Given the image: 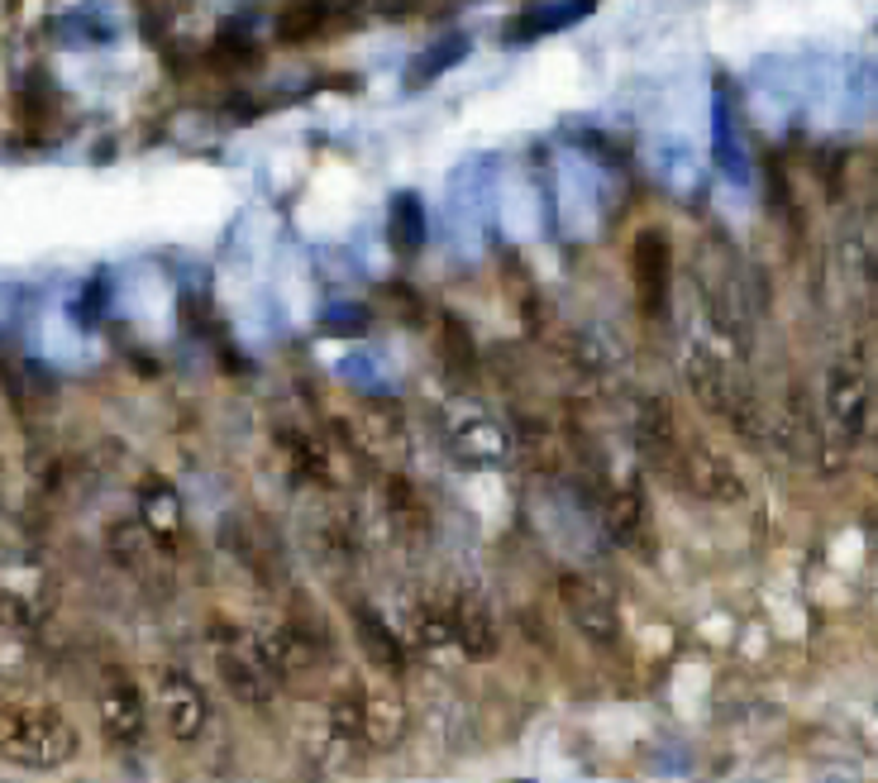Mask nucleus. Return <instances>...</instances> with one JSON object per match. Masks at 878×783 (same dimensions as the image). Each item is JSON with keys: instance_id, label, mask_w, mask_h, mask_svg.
Returning a JSON list of instances; mask_svg holds the SVG:
<instances>
[{"instance_id": "f257e3e1", "label": "nucleus", "mask_w": 878, "mask_h": 783, "mask_svg": "<svg viewBox=\"0 0 878 783\" xmlns=\"http://www.w3.org/2000/svg\"><path fill=\"white\" fill-rule=\"evenodd\" d=\"M6 745L10 755H20L29 764H58L77 750V735L63 717L53 712H10L6 717Z\"/></svg>"}, {"instance_id": "f03ea898", "label": "nucleus", "mask_w": 878, "mask_h": 783, "mask_svg": "<svg viewBox=\"0 0 878 783\" xmlns=\"http://www.w3.org/2000/svg\"><path fill=\"white\" fill-rule=\"evenodd\" d=\"M630 268H635V292H640L645 311H659L663 292H669V239L645 230L630 244Z\"/></svg>"}, {"instance_id": "7ed1b4c3", "label": "nucleus", "mask_w": 878, "mask_h": 783, "mask_svg": "<svg viewBox=\"0 0 878 783\" xmlns=\"http://www.w3.org/2000/svg\"><path fill=\"white\" fill-rule=\"evenodd\" d=\"M564 607L578 616V626L583 630H593L597 640H616V612H612V602L607 597H597L593 593V583H583V578H564Z\"/></svg>"}, {"instance_id": "20e7f679", "label": "nucleus", "mask_w": 878, "mask_h": 783, "mask_svg": "<svg viewBox=\"0 0 878 783\" xmlns=\"http://www.w3.org/2000/svg\"><path fill=\"white\" fill-rule=\"evenodd\" d=\"M688 463H692V473H698V488H702L707 497H717V502H740V497H745V483H740L735 469H731V463H725L721 455H711V449H692Z\"/></svg>"}, {"instance_id": "39448f33", "label": "nucleus", "mask_w": 878, "mask_h": 783, "mask_svg": "<svg viewBox=\"0 0 878 783\" xmlns=\"http://www.w3.org/2000/svg\"><path fill=\"white\" fill-rule=\"evenodd\" d=\"M688 383L698 387V397L707 406H717V411H731V392H725V378L717 373L707 354H688Z\"/></svg>"}, {"instance_id": "423d86ee", "label": "nucleus", "mask_w": 878, "mask_h": 783, "mask_svg": "<svg viewBox=\"0 0 878 783\" xmlns=\"http://www.w3.org/2000/svg\"><path fill=\"white\" fill-rule=\"evenodd\" d=\"M830 406H836L840 426H859V416H865V383L850 378V373H836L830 378Z\"/></svg>"}, {"instance_id": "0eeeda50", "label": "nucleus", "mask_w": 878, "mask_h": 783, "mask_svg": "<svg viewBox=\"0 0 878 783\" xmlns=\"http://www.w3.org/2000/svg\"><path fill=\"white\" fill-rule=\"evenodd\" d=\"M358 640H363V645H368V650H373V659H377V665H387V669H397V665H401V650H397V640L387 636V630H383V622H377V616H368V612L358 616Z\"/></svg>"}, {"instance_id": "6e6552de", "label": "nucleus", "mask_w": 878, "mask_h": 783, "mask_svg": "<svg viewBox=\"0 0 878 783\" xmlns=\"http://www.w3.org/2000/svg\"><path fill=\"white\" fill-rule=\"evenodd\" d=\"M105 721H111L119 735H134V731H139V692H129V688L111 692V698H105Z\"/></svg>"}, {"instance_id": "1a4fd4ad", "label": "nucleus", "mask_w": 878, "mask_h": 783, "mask_svg": "<svg viewBox=\"0 0 878 783\" xmlns=\"http://www.w3.org/2000/svg\"><path fill=\"white\" fill-rule=\"evenodd\" d=\"M220 674H224V679H230V688L239 692V698H244V702H263L268 698V688H263V679H259V674H239V659L234 655H224L220 659Z\"/></svg>"}, {"instance_id": "9d476101", "label": "nucleus", "mask_w": 878, "mask_h": 783, "mask_svg": "<svg viewBox=\"0 0 878 783\" xmlns=\"http://www.w3.org/2000/svg\"><path fill=\"white\" fill-rule=\"evenodd\" d=\"M397 234H406V244H420V239H426V220H420L416 196H397Z\"/></svg>"}, {"instance_id": "9b49d317", "label": "nucleus", "mask_w": 878, "mask_h": 783, "mask_svg": "<svg viewBox=\"0 0 878 783\" xmlns=\"http://www.w3.org/2000/svg\"><path fill=\"white\" fill-rule=\"evenodd\" d=\"M321 20H325L321 6H292V10L282 14V34L286 39H301V34H311V29H321Z\"/></svg>"}, {"instance_id": "f8f14e48", "label": "nucleus", "mask_w": 878, "mask_h": 783, "mask_svg": "<svg viewBox=\"0 0 878 783\" xmlns=\"http://www.w3.org/2000/svg\"><path fill=\"white\" fill-rule=\"evenodd\" d=\"M635 521H640V497H635V492H620L616 502H612V531L626 540V535L635 531Z\"/></svg>"}]
</instances>
